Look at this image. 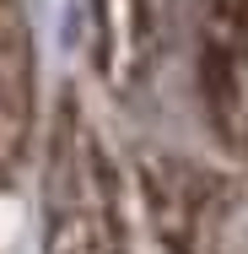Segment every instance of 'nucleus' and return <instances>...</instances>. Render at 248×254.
I'll use <instances>...</instances> for the list:
<instances>
[{
    "label": "nucleus",
    "instance_id": "nucleus-1",
    "mask_svg": "<svg viewBox=\"0 0 248 254\" xmlns=\"http://www.w3.org/2000/svg\"><path fill=\"white\" fill-rule=\"evenodd\" d=\"M44 249L49 254H124L119 184L102 157L98 130L65 98L49 130L44 168Z\"/></svg>",
    "mask_w": 248,
    "mask_h": 254
},
{
    "label": "nucleus",
    "instance_id": "nucleus-2",
    "mask_svg": "<svg viewBox=\"0 0 248 254\" xmlns=\"http://www.w3.org/2000/svg\"><path fill=\"white\" fill-rule=\"evenodd\" d=\"M141 200L162 254H248V184L189 157H146Z\"/></svg>",
    "mask_w": 248,
    "mask_h": 254
},
{
    "label": "nucleus",
    "instance_id": "nucleus-3",
    "mask_svg": "<svg viewBox=\"0 0 248 254\" xmlns=\"http://www.w3.org/2000/svg\"><path fill=\"white\" fill-rule=\"evenodd\" d=\"M195 81L216 141L248 162V0H195Z\"/></svg>",
    "mask_w": 248,
    "mask_h": 254
},
{
    "label": "nucleus",
    "instance_id": "nucleus-4",
    "mask_svg": "<svg viewBox=\"0 0 248 254\" xmlns=\"http://www.w3.org/2000/svg\"><path fill=\"white\" fill-rule=\"evenodd\" d=\"M38 125V54L22 0H0V190L22 173Z\"/></svg>",
    "mask_w": 248,
    "mask_h": 254
},
{
    "label": "nucleus",
    "instance_id": "nucleus-5",
    "mask_svg": "<svg viewBox=\"0 0 248 254\" xmlns=\"http://www.w3.org/2000/svg\"><path fill=\"white\" fill-rule=\"evenodd\" d=\"M167 0H98V60L113 87H135L156 60Z\"/></svg>",
    "mask_w": 248,
    "mask_h": 254
}]
</instances>
